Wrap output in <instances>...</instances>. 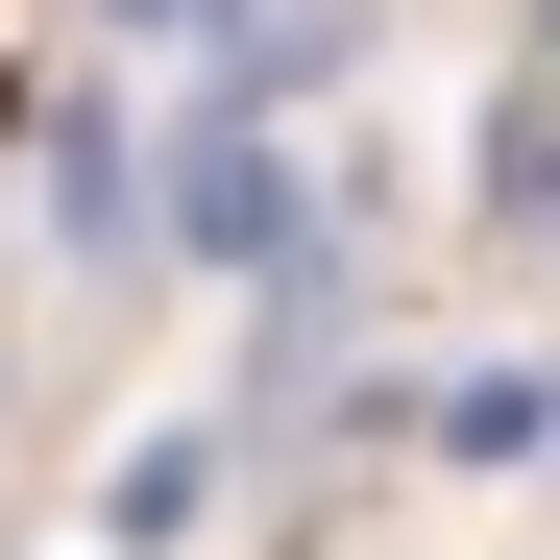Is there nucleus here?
I'll list each match as a JSON object with an SVG mask.
<instances>
[{
  "instance_id": "nucleus-1",
  "label": "nucleus",
  "mask_w": 560,
  "mask_h": 560,
  "mask_svg": "<svg viewBox=\"0 0 560 560\" xmlns=\"http://www.w3.org/2000/svg\"><path fill=\"white\" fill-rule=\"evenodd\" d=\"M122 25H196V0H122Z\"/></svg>"
}]
</instances>
